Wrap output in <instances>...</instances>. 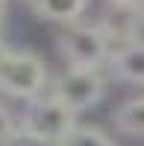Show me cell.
Instances as JSON below:
<instances>
[{
	"mask_svg": "<svg viewBox=\"0 0 144 146\" xmlns=\"http://www.w3.org/2000/svg\"><path fill=\"white\" fill-rule=\"evenodd\" d=\"M56 50L65 58V67H97L106 70L115 53V44L100 23H68L56 38Z\"/></svg>",
	"mask_w": 144,
	"mask_h": 146,
	"instance_id": "1",
	"label": "cell"
},
{
	"mask_svg": "<svg viewBox=\"0 0 144 146\" xmlns=\"http://www.w3.org/2000/svg\"><path fill=\"white\" fill-rule=\"evenodd\" d=\"M47 88V64L32 50H9L0 62V94L12 100H35Z\"/></svg>",
	"mask_w": 144,
	"mask_h": 146,
	"instance_id": "2",
	"label": "cell"
},
{
	"mask_svg": "<svg viewBox=\"0 0 144 146\" xmlns=\"http://www.w3.org/2000/svg\"><path fill=\"white\" fill-rule=\"evenodd\" d=\"M18 123H21V129L32 131L35 137L59 146L71 131H74L77 111H71L59 96L41 94V96H35V100H27V108H24V114H21Z\"/></svg>",
	"mask_w": 144,
	"mask_h": 146,
	"instance_id": "3",
	"label": "cell"
},
{
	"mask_svg": "<svg viewBox=\"0 0 144 146\" xmlns=\"http://www.w3.org/2000/svg\"><path fill=\"white\" fill-rule=\"evenodd\" d=\"M53 96H59L71 111H91L106 96V76L97 67H65L53 79Z\"/></svg>",
	"mask_w": 144,
	"mask_h": 146,
	"instance_id": "4",
	"label": "cell"
},
{
	"mask_svg": "<svg viewBox=\"0 0 144 146\" xmlns=\"http://www.w3.org/2000/svg\"><path fill=\"white\" fill-rule=\"evenodd\" d=\"M103 32L109 35V41L115 47L129 44L135 38H144V9H133V6H121V3H109V9L103 12V18L97 21Z\"/></svg>",
	"mask_w": 144,
	"mask_h": 146,
	"instance_id": "5",
	"label": "cell"
},
{
	"mask_svg": "<svg viewBox=\"0 0 144 146\" xmlns=\"http://www.w3.org/2000/svg\"><path fill=\"white\" fill-rule=\"evenodd\" d=\"M109 73L118 82L144 85V38L115 47V53L109 58Z\"/></svg>",
	"mask_w": 144,
	"mask_h": 146,
	"instance_id": "6",
	"label": "cell"
},
{
	"mask_svg": "<svg viewBox=\"0 0 144 146\" xmlns=\"http://www.w3.org/2000/svg\"><path fill=\"white\" fill-rule=\"evenodd\" d=\"M30 6L35 12V18L68 27V23L82 21V15L88 9V0H30Z\"/></svg>",
	"mask_w": 144,
	"mask_h": 146,
	"instance_id": "7",
	"label": "cell"
},
{
	"mask_svg": "<svg viewBox=\"0 0 144 146\" xmlns=\"http://www.w3.org/2000/svg\"><path fill=\"white\" fill-rule=\"evenodd\" d=\"M112 126L127 137H144V94L133 96V100H127L115 108Z\"/></svg>",
	"mask_w": 144,
	"mask_h": 146,
	"instance_id": "8",
	"label": "cell"
},
{
	"mask_svg": "<svg viewBox=\"0 0 144 146\" xmlns=\"http://www.w3.org/2000/svg\"><path fill=\"white\" fill-rule=\"evenodd\" d=\"M59 146H115L112 137L106 135L100 126H88V123H77L74 131L59 143Z\"/></svg>",
	"mask_w": 144,
	"mask_h": 146,
	"instance_id": "9",
	"label": "cell"
},
{
	"mask_svg": "<svg viewBox=\"0 0 144 146\" xmlns=\"http://www.w3.org/2000/svg\"><path fill=\"white\" fill-rule=\"evenodd\" d=\"M18 120L15 117H12V111H9V108L3 105V102H0V146H3L12 135H15V131H18Z\"/></svg>",
	"mask_w": 144,
	"mask_h": 146,
	"instance_id": "10",
	"label": "cell"
},
{
	"mask_svg": "<svg viewBox=\"0 0 144 146\" xmlns=\"http://www.w3.org/2000/svg\"><path fill=\"white\" fill-rule=\"evenodd\" d=\"M3 146H53V143H47V140H41V137H35L32 131H27V129H21L18 126V131L12 135Z\"/></svg>",
	"mask_w": 144,
	"mask_h": 146,
	"instance_id": "11",
	"label": "cell"
},
{
	"mask_svg": "<svg viewBox=\"0 0 144 146\" xmlns=\"http://www.w3.org/2000/svg\"><path fill=\"white\" fill-rule=\"evenodd\" d=\"M6 9H9V0H0V35H3V27H6Z\"/></svg>",
	"mask_w": 144,
	"mask_h": 146,
	"instance_id": "12",
	"label": "cell"
},
{
	"mask_svg": "<svg viewBox=\"0 0 144 146\" xmlns=\"http://www.w3.org/2000/svg\"><path fill=\"white\" fill-rule=\"evenodd\" d=\"M109 3H121V6H133V9H144V0H109Z\"/></svg>",
	"mask_w": 144,
	"mask_h": 146,
	"instance_id": "13",
	"label": "cell"
},
{
	"mask_svg": "<svg viewBox=\"0 0 144 146\" xmlns=\"http://www.w3.org/2000/svg\"><path fill=\"white\" fill-rule=\"evenodd\" d=\"M9 50H12V47H9V44H6V41H3V38H0V62H3V56H6V53H9Z\"/></svg>",
	"mask_w": 144,
	"mask_h": 146,
	"instance_id": "14",
	"label": "cell"
}]
</instances>
